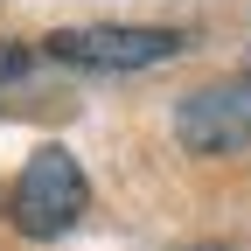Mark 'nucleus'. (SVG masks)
Wrapping results in <instances>:
<instances>
[{
    "instance_id": "obj_4",
    "label": "nucleus",
    "mask_w": 251,
    "mask_h": 251,
    "mask_svg": "<svg viewBox=\"0 0 251 251\" xmlns=\"http://www.w3.org/2000/svg\"><path fill=\"white\" fill-rule=\"evenodd\" d=\"M28 70V49L21 42H0V77H21Z\"/></svg>"
},
{
    "instance_id": "obj_2",
    "label": "nucleus",
    "mask_w": 251,
    "mask_h": 251,
    "mask_svg": "<svg viewBox=\"0 0 251 251\" xmlns=\"http://www.w3.org/2000/svg\"><path fill=\"white\" fill-rule=\"evenodd\" d=\"M181 49H188L181 28H126V21L49 35V56L56 63H77V70H153V63H168Z\"/></svg>"
},
{
    "instance_id": "obj_3",
    "label": "nucleus",
    "mask_w": 251,
    "mask_h": 251,
    "mask_svg": "<svg viewBox=\"0 0 251 251\" xmlns=\"http://www.w3.org/2000/svg\"><path fill=\"white\" fill-rule=\"evenodd\" d=\"M175 133L188 153H237L251 147V84H209L175 105Z\"/></svg>"
},
{
    "instance_id": "obj_5",
    "label": "nucleus",
    "mask_w": 251,
    "mask_h": 251,
    "mask_svg": "<svg viewBox=\"0 0 251 251\" xmlns=\"http://www.w3.org/2000/svg\"><path fill=\"white\" fill-rule=\"evenodd\" d=\"M196 251H224V244H196Z\"/></svg>"
},
{
    "instance_id": "obj_1",
    "label": "nucleus",
    "mask_w": 251,
    "mask_h": 251,
    "mask_svg": "<svg viewBox=\"0 0 251 251\" xmlns=\"http://www.w3.org/2000/svg\"><path fill=\"white\" fill-rule=\"evenodd\" d=\"M84 202H91L84 168L63 147H42L35 161L21 168V181H14V230L21 237H63L84 216Z\"/></svg>"
}]
</instances>
